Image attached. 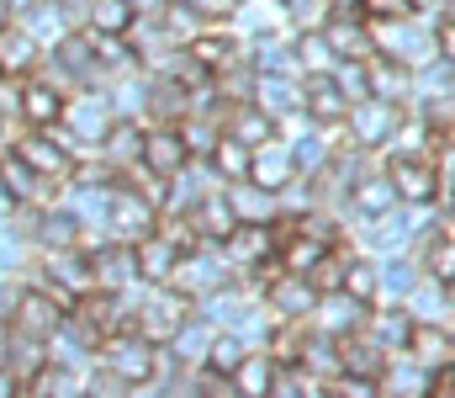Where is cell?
Here are the masks:
<instances>
[{
  "label": "cell",
  "instance_id": "cell-32",
  "mask_svg": "<svg viewBox=\"0 0 455 398\" xmlns=\"http://www.w3.org/2000/svg\"><path fill=\"white\" fill-rule=\"evenodd\" d=\"M297 64H302L307 75H323V69L334 64V48L323 43V32H318V27H307V32L297 37Z\"/></svg>",
  "mask_w": 455,
  "mask_h": 398
},
{
  "label": "cell",
  "instance_id": "cell-33",
  "mask_svg": "<svg viewBox=\"0 0 455 398\" xmlns=\"http://www.w3.org/2000/svg\"><path fill=\"white\" fill-rule=\"evenodd\" d=\"M238 21H243L249 32H275V27L286 21V5H281V0H243V5H238Z\"/></svg>",
  "mask_w": 455,
  "mask_h": 398
},
{
  "label": "cell",
  "instance_id": "cell-16",
  "mask_svg": "<svg viewBox=\"0 0 455 398\" xmlns=\"http://www.w3.org/2000/svg\"><path fill=\"white\" fill-rule=\"evenodd\" d=\"M37 59H43V43H37L21 21H0V69L21 80V75L37 69Z\"/></svg>",
  "mask_w": 455,
  "mask_h": 398
},
{
  "label": "cell",
  "instance_id": "cell-8",
  "mask_svg": "<svg viewBox=\"0 0 455 398\" xmlns=\"http://www.w3.org/2000/svg\"><path fill=\"white\" fill-rule=\"evenodd\" d=\"M223 261H228V271H259V265H270L275 261L270 229L265 223H233L223 234Z\"/></svg>",
  "mask_w": 455,
  "mask_h": 398
},
{
  "label": "cell",
  "instance_id": "cell-2",
  "mask_svg": "<svg viewBox=\"0 0 455 398\" xmlns=\"http://www.w3.org/2000/svg\"><path fill=\"white\" fill-rule=\"evenodd\" d=\"M196 308H191V297H180L170 281H154V292L143 297V308L132 313V329L143 335V340H154V345H164L175 329H180V319H191Z\"/></svg>",
  "mask_w": 455,
  "mask_h": 398
},
{
  "label": "cell",
  "instance_id": "cell-11",
  "mask_svg": "<svg viewBox=\"0 0 455 398\" xmlns=\"http://www.w3.org/2000/svg\"><path fill=\"white\" fill-rule=\"evenodd\" d=\"M138 159H143L154 175H175L180 165H191V154H186V143H180L175 123H154V128H143V149H138Z\"/></svg>",
  "mask_w": 455,
  "mask_h": 398
},
{
  "label": "cell",
  "instance_id": "cell-3",
  "mask_svg": "<svg viewBox=\"0 0 455 398\" xmlns=\"http://www.w3.org/2000/svg\"><path fill=\"white\" fill-rule=\"evenodd\" d=\"M339 123L349 128V143H360V149H387V143H392V128L403 123V107H397V102H381V96H360V102L344 107Z\"/></svg>",
  "mask_w": 455,
  "mask_h": 398
},
{
  "label": "cell",
  "instance_id": "cell-17",
  "mask_svg": "<svg viewBox=\"0 0 455 398\" xmlns=\"http://www.w3.org/2000/svg\"><path fill=\"white\" fill-rule=\"evenodd\" d=\"M403 351H408V361L413 367H440V361H455L451 351V324H413L408 329V340H403Z\"/></svg>",
  "mask_w": 455,
  "mask_h": 398
},
{
  "label": "cell",
  "instance_id": "cell-35",
  "mask_svg": "<svg viewBox=\"0 0 455 398\" xmlns=\"http://www.w3.org/2000/svg\"><path fill=\"white\" fill-rule=\"evenodd\" d=\"M424 271H429L435 281H451V276H455V240H451V229H440V240L424 250Z\"/></svg>",
  "mask_w": 455,
  "mask_h": 398
},
{
  "label": "cell",
  "instance_id": "cell-23",
  "mask_svg": "<svg viewBox=\"0 0 455 398\" xmlns=\"http://www.w3.org/2000/svg\"><path fill=\"white\" fill-rule=\"evenodd\" d=\"M344 102L339 85L329 80V69L323 75H307V85H302V112H307V123H339L344 118Z\"/></svg>",
  "mask_w": 455,
  "mask_h": 398
},
{
  "label": "cell",
  "instance_id": "cell-5",
  "mask_svg": "<svg viewBox=\"0 0 455 398\" xmlns=\"http://www.w3.org/2000/svg\"><path fill=\"white\" fill-rule=\"evenodd\" d=\"M107 223H112V234L122 245H132V240H143V234H154V223H159V207L148 202V197H138L132 186H116L107 191Z\"/></svg>",
  "mask_w": 455,
  "mask_h": 398
},
{
  "label": "cell",
  "instance_id": "cell-19",
  "mask_svg": "<svg viewBox=\"0 0 455 398\" xmlns=\"http://www.w3.org/2000/svg\"><path fill=\"white\" fill-rule=\"evenodd\" d=\"M175 261H180V250L154 229V234H143V240H132V265H138V281H164L170 271H175Z\"/></svg>",
  "mask_w": 455,
  "mask_h": 398
},
{
  "label": "cell",
  "instance_id": "cell-20",
  "mask_svg": "<svg viewBox=\"0 0 455 398\" xmlns=\"http://www.w3.org/2000/svg\"><path fill=\"white\" fill-rule=\"evenodd\" d=\"M91 276H96V287H101V292H127V287L138 281L132 245H122V240H116L112 250H96V256H91Z\"/></svg>",
  "mask_w": 455,
  "mask_h": 398
},
{
  "label": "cell",
  "instance_id": "cell-12",
  "mask_svg": "<svg viewBox=\"0 0 455 398\" xmlns=\"http://www.w3.org/2000/svg\"><path fill=\"white\" fill-rule=\"evenodd\" d=\"M318 32H323V43L334 48V59H371V53H376L371 27H365V16H355V11H349V16H344V11L329 16Z\"/></svg>",
  "mask_w": 455,
  "mask_h": 398
},
{
  "label": "cell",
  "instance_id": "cell-41",
  "mask_svg": "<svg viewBox=\"0 0 455 398\" xmlns=\"http://www.w3.org/2000/svg\"><path fill=\"white\" fill-rule=\"evenodd\" d=\"M32 5H37V0H0V11H16V16H27Z\"/></svg>",
  "mask_w": 455,
  "mask_h": 398
},
{
  "label": "cell",
  "instance_id": "cell-6",
  "mask_svg": "<svg viewBox=\"0 0 455 398\" xmlns=\"http://www.w3.org/2000/svg\"><path fill=\"white\" fill-rule=\"evenodd\" d=\"M59 319H64V303H59L48 287L16 292V303H11V313H5V324L21 329V335H32V340H48V335L59 329Z\"/></svg>",
  "mask_w": 455,
  "mask_h": 398
},
{
  "label": "cell",
  "instance_id": "cell-42",
  "mask_svg": "<svg viewBox=\"0 0 455 398\" xmlns=\"http://www.w3.org/2000/svg\"><path fill=\"white\" fill-rule=\"evenodd\" d=\"M164 0H132V11H159Z\"/></svg>",
  "mask_w": 455,
  "mask_h": 398
},
{
  "label": "cell",
  "instance_id": "cell-29",
  "mask_svg": "<svg viewBox=\"0 0 455 398\" xmlns=\"http://www.w3.org/2000/svg\"><path fill=\"white\" fill-rule=\"evenodd\" d=\"M207 165H212V170H218L223 181H238V175H249V143H238V138L218 133V143H212Z\"/></svg>",
  "mask_w": 455,
  "mask_h": 398
},
{
  "label": "cell",
  "instance_id": "cell-15",
  "mask_svg": "<svg viewBox=\"0 0 455 398\" xmlns=\"http://www.w3.org/2000/svg\"><path fill=\"white\" fill-rule=\"evenodd\" d=\"M291 175H302L297 170V159H291V149L286 143H259V149H249V181H259L265 191H281Z\"/></svg>",
  "mask_w": 455,
  "mask_h": 398
},
{
  "label": "cell",
  "instance_id": "cell-34",
  "mask_svg": "<svg viewBox=\"0 0 455 398\" xmlns=\"http://www.w3.org/2000/svg\"><path fill=\"white\" fill-rule=\"evenodd\" d=\"M238 361H243V340H238L233 329H223V335L212 329V340H207V361H202V367H212V372H233Z\"/></svg>",
  "mask_w": 455,
  "mask_h": 398
},
{
  "label": "cell",
  "instance_id": "cell-28",
  "mask_svg": "<svg viewBox=\"0 0 455 398\" xmlns=\"http://www.w3.org/2000/svg\"><path fill=\"white\" fill-rule=\"evenodd\" d=\"M270 367H275V361H270L265 351H243V361L228 372V378H233V394H249V398L270 394Z\"/></svg>",
  "mask_w": 455,
  "mask_h": 398
},
{
  "label": "cell",
  "instance_id": "cell-25",
  "mask_svg": "<svg viewBox=\"0 0 455 398\" xmlns=\"http://www.w3.org/2000/svg\"><path fill=\"white\" fill-rule=\"evenodd\" d=\"M32 240H37L43 250H69V245H80V240H85V229H80V218H75V213H64V207H43V213H37Z\"/></svg>",
  "mask_w": 455,
  "mask_h": 398
},
{
  "label": "cell",
  "instance_id": "cell-13",
  "mask_svg": "<svg viewBox=\"0 0 455 398\" xmlns=\"http://www.w3.org/2000/svg\"><path fill=\"white\" fill-rule=\"evenodd\" d=\"M223 197H228V207H233L238 223H270V218H275V191H265V186L249 181V175L223 181Z\"/></svg>",
  "mask_w": 455,
  "mask_h": 398
},
{
  "label": "cell",
  "instance_id": "cell-24",
  "mask_svg": "<svg viewBox=\"0 0 455 398\" xmlns=\"http://www.w3.org/2000/svg\"><path fill=\"white\" fill-rule=\"evenodd\" d=\"M349 207L355 213H365V218H381V213H392L397 207V191H392V181H387V170H371V175H360L349 191Z\"/></svg>",
  "mask_w": 455,
  "mask_h": 398
},
{
  "label": "cell",
  "instance_id": "cell-1",
  "mask_svg": "<svg viewBox=\"0 0 455 398\" xmlns=\"http://www.w3.org/2000/svg\"><path fill=\"white\" fill-rule=\"evenodd\" d=\"M101 367L112 372V378H122L127 388H148L154 378H159V345L154 340H143L138 329H116V335H107L101 345Z\"/></svg>",
  "mask_w": 455,
  "mask_h": 398
},
{
  "label": "cell",
  "instance_id": "cell-39",
  "mask_svg": "<svg viewBox=\"0 0 455 398\" xmlns=\"http://www.w3.org/2000/svg\"><path fill=\"white\" fill-rule=\"evenodd\" d=\"M27 133V123H21V112H0V154L5 149H16V138Z\"/></svg>",
  "mask_w": 455,
  "mask_h": 398
},
{
  "label": "cell",
  "instance_id": "cell-36",
  "mask_svg": "<svg viewBox=\"0 0 455 398\" xmlns=\"http://www.w3.org/2000/svg\"><path fill=\"white\" fill-rule=\"evenodd\" d=\"M413 11H419V0H355V16H365V21H397Z\"/></svg>",
  "mask_w": 455,
  "mask_h": 398
},
{
  "label": "cell",
  "instance_id": "cell-22",
  "mask_svg": "<svg viewBox=\"0 0 455 398\" xmlns=\"http://www.w3.org/2000/svg\"><path fill=\"white\" fill-rule=\"evenodd\" d=\"M16 112H21V123H27V128H53V123H59V112H64V91H53L48 80H32V85H21Z\"/></svg>",
  "mask_w": 455,
  "mask_h": 398
},
{
  "label": "cell",
  "instance_id": "cell-10",
  "mask_svg": "<svg viewBox=\"0 0 455 398\" xmlns=\"http://www.w3.org/2000/svg\"><path fill=\"white\" fill-rule=\"evenodd\" d=\"M387 181H392L397 202H435V165L424 154H392Z\"/></svg>",
  "mask_w": 455,
  "mask_h": 398
},
{
  "label": "cell",
  "instance_id": "cell-14",
  "mask_svg": "<svg viewBox=\"0 0 455 398\" xmlns=\"http://www.w3.org/2000/svg\"><path fill=\"white\" fill-rule=\"evenodd\" d=\"M249 102L265 112V118H286V112H302V85L291 80V75H254V91H249Z\"/></svg>",
  "mask_w": 455,
  "mask_h": 398
},
{
  "label": "cell",
  "instance_id": "cell-31",
  "mask_svg": "<svg viewBox=\"0 0 455 398\" xmlns=\"http://www.w3.org/2000/svg\"><path fill=\"white\" fill-rule=\"evenodd\" d=\"M138 11H132V0H91V32H127V21H132ZM80 27V32H85Z\"/></svg>",
  "mask_w": 455,
  "mask_h": 398
},
{
  "label": "cell",
  "instance_id": "cell-18",
  "mask_svg": "<svg viewBox=\"0 0 455 398\" xmlns=\"http://www.w3.org/2000/svg\"><path fill=\"white\" fill-rule=\"evenodd\" d=\"M365 80H371V96H381V102H397V107H403V102L413 96V69L397 64V59H387V53H381V59H376V53L365 59Z\"/></svg>",
  "mask_w": 455,
  "mask_h": 398
},
{
  "label": "cell",
  "instance_id": "cell-21",
  "mask_svg": "<svg viewBox=\"0 0 455 398\" xmlns=\"http://www.w3.org/2000/svg\"><path fill=\"white\" fill-rule=\"evenodd\" d=\"M223 133L238 138V143H249V149H259V143L275 138V118H265L254 102H233V107L223 112Z\"/></svg>",
  "mask_w": 455,
  "mask_h": 398
},
{
  "label": "cell",
  "instance_id": "cell-7",
  "mask_svg": "<svg viewBox=\"0 0 455 398\" xmlns=\"http://www.w3.org/2000/svg\"><path fill=\"white\" fill-rule=\"evenodd\" d=\"M16 154H21L37 175H48V181H64V186H69V175H75V154H69L48 128L21 133V138H16Z\"/></svg>",
  "mask_w": 455,
  "mask_h": 398
},
{
  "label": "cell",
  "instance_id": "cell-37",
  "mask_svg": "<svg viewBox=\"0 0 455 398\" xmlns=\"http://www.w3.org/2000/svg\"><path fill=\"white\" fill-rule=\"evenodd\" d=\"M286 16L307 32V27H323L334 16V0H286Z\"/></svg>",
  "mask_w": 455,
  "mask_h": 398
},
{
  "label": "cell",
  "instance_id": "cell-27",
  "mask_svg": "<svg viewBox=\"0 0 455 398\" xmlns=\"http://www.w3.org/2000/svg\"><path fill=\"white\" fill-rule=\"evenodd\" d=\"M191 213V223H196V234L202 240H223L228 229L238 223L233 218V207H228V197H223V186L218 191H207V197H196V207H186Z\"/></svg>",
  "mask_w": 455,
  "mask_h": 398
},
{
  "label": "cell",
  "instance_id": "cell-9",
  "mask_svg": "<svg viewBox=\"0 0 455 398\" xmlns=\"http://www.w3.org/2000/svg\"><path fill=\"white\" fill-rule=\"evenodd\" d=\"M259 292H265V303H270L281 319H307V313H313V303H318L313 281H307V276H297V271H286V265H281V271H270Z\"/></svg>",
  "mask_w": 455,
  "mask_h": 398
},
{
  "label": "cell",
  "instance_id": "cell-26",
  "mask_svg": "<svg viewBox=\"0 0 455 398\" xmlns=\"http://www.w3.org/2000/svg\"><path fill=\"white\" fill-rule=\"evenodd\" d=\"M408 292H413V313H408L413 324H451V281H435V287H429V281L419 276Z\"/></svg>",
  "mask_w": 455,
  "mask_h": 398
},
{
  "label": "cell",
  "instance_id": "cell-38",
  "mask_svg": "<svg viewBox=\"0 0 455 398\" xmlns=\"http://www.w3.org/2000/svg\"><path fill=\"white\" fill-rule=\"evenodd\" d=\"M376 276H381V287H387V292H408V287L419 281V271H413L408 261H392L387 271H376Z\"/></svg>",
  "mask_w": 455,
  "mask_h": 398
},
{
  "label": "cell",
  "instance_id": "cell-30",
  "mask_svg": "<svg viewBox=\"0 0 455 398\" xmlns=\"http://www.w3.org/2000/svg\"><path fill=\"white\" fill-rule=\"evenodd\" d=\"M339 287L349 292V297H360V303H376V297H381V276H376V265H371V261H355V256H344Z\"/></svg>",
  "mask_w": 455,
  "mask_h": 398
},
{
  "label": "cell",
  "instance_id": "cell-40",
  "mask_svg": "<svg viewBox=\"0 0 455 398\" xmlns=\"http://www.w3.org/2000/svg\"><path fill=\"white\" fill-rule=\"evenodd\" d=\"M16 102H21V80L0 69V112H16Z\"/></svg>",
  "mask_w": 455,
  "mask_h": 398
},
{
  "label": "cell",
  "instance_id": "cell-4",
  "mask_svg": "<svg viewBox=\"0 0 455 398\" xmlns=\"http://www.w3.org/2000/svg\"><path fill=\"white\" fill-rule=\"evenodd\" d=\"M228 276H233V271H228L223 250L212 256V250H202V245H196V250H180V261H175V271H170L164 281H170V287H175L180 297L202 303V297H207L212 287H223Z\"/></svg>",
  "mask_w": 455,
  "mask_h": 398
}]
</instances>
